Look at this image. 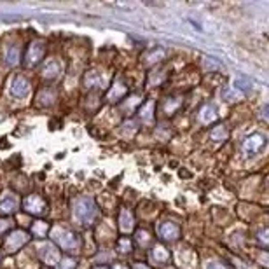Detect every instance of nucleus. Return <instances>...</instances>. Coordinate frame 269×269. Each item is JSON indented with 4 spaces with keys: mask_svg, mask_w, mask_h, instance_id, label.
Segmentation results:
<instances>
[{
    "mask_svg": "<svg viewBox=\"0 0 269 269\" xmlns=\"http://www.w3.org/2000/svg\"><path fill=\"white\" fill-rule=\"evenodd\" d=\"M103 84H105V79H103V75L100 74V72H89V74L86 75V79H84V86L89 87V89H95V87H102Z\"/></svg>",
    "mask_w": 269,
    "mask_h": 269,
    "instance_id": "14",
    "label": "nucleus"
},
{
    "mask_svg": "<svg viewBox=\"0 0 269 269\" xmlns=\"http://www.w3.org/2000/svg\"><path fill=\"white\" fill-rule=\"evenodd\" d=\"M49 227L51 226L46 222V220H37V222L32 224L30 232H32V236H34V238L42 240V238H46V234H47V231H49Z\"/></svg>",
    "mask_w": 269,
    "mask_h": 269,
    "instance_id": "16",
    "label": "nucleus"
},
{
    "mask_svg": "<svg viewBox=\"0 0 269 269\" xmlns=\"http://www.w3.org/2000/svg\"><path fill=\"white\" fill-rule=\"evenodd\" d=\"M180 105H182V100H180V98H171V96H170V98H166V102L163 103V112L166 115H170V114H173V112Z\"/></svg>",
    "mask_w": 269,
    "mask_h": 269,
    "instance_id": "20",
    "label": "nucleus"
},
{
    "mask_svg": "<svg viewBox=\"0 0 269 269\" xmlns=\"http://www.w3.org/2000/svg\"><path fill=\"white\" fill-rule=\"evenodd\" d=\"M257 242H259L260 245H262V247H266L267 245V227H264V229H260L259 232H257Z\"/></svg>",
    "mask_w": 269,
    "mask_h": 269,
    "instance_id": "25",
    "label": "nucleus"
},
{
    "mask_svg": "<svg viewBox=\"0 0 269 269\" xmlns=\"http://www.w3.org/2000/svg\"><path fill=\"white\" fill-rule=\"evenodd\" d=\"M227 136H229V131H227V128L224 126V124L215 126L214 130H212V133H210V138L214 140V142H224V140H227Z\"/></svg>",
    "mask_w": 269,
    "mask_h": 269,
    "instance_id": "18",
    "label": "nucleus"
},
{
    "mask_svg": "<svg viewBox=\"0 0 269 269\" xmlns=\"http://www.w3.org/2000/svg\"><path fill=\"white\" fill-rule=\"evenodd\" d=\"M158 234L163 242H176L180 238V226L176 222L166 220V222L159 224L158 227Z\"/></svg>",
    "mask_w": 269,
    "mask_h": 269,
    "instance_id": "7",
    "label": "nucleus"
},
{
    "mask_svg": "<svg viewBox=\"0 0 269 269\" xmlns=\"http://www.w3.org/2000/svg\"><path fill=\"white\" fill-rule=\"evenodd\" d=\"M206 269H229V267L224 262H220V260H212V262H208Z\"/></svg>",
    "mask_w": 269,
    "mask_h": 269,
    "instance_id": "26",
    "label": "nucleus"
},
{
    "mask_svg": "<svg viewBox=\"0 0 269 269\" xmlns=\"http://www.w3.org/2000/svg\"><path fill=\"white\" fill-rule=\"evenodd\" d=\"M23 208H25L26 214L41 217L47 212V203L44 201L39 194H30V196H26V199L23 201Z\"/></svg>",
    "mask_w": 269,
    "mask_h": 269,
    "instance_id": "4",
    "label": "nucleus"
},
{
    "mask_svg": "<svg viewBox=\"0 0 269 269\" xmlns=\"http://www.w3.org/2000/svg\"><path fill=\"white\" fill-rule=\"evenodd\" d=\"M93 269H108L107 266H95Z\"/></svg>",
    "mask_w": 269,
    "mask_h": 269,
    "instance_id": "30",
    "label": "nucleus"
},
{
    "mask_svg": "<svg viewBox=\"0 0 269 269\" xmlns=\"http://www.w3.org/2000/svg\"><path fill=\"white\" fill-rule=\"evenodd\" d=\"M74 215L79 222L84 224V226L93 222V219L96 215V208H95L93 199L87 198V196H81V198L75 199L74 201Z\"/></svg>",
    "mask_w": 269,
    "mask_h": 269,
    "instance_id": "2",
    "label": "nucleus"
},
{
    "mask_svg": "<svg viewBox=\"0 0 269 269\" xmlns=\"http://www.w3.org/2000/svg\"><path fill=\"white\" fill-rule=\"evenodd\" d=\"M264 145H266V136L260 133H254V135L247 136V140L243 142V152L247 158H252V156H255Z\"/></svg>",
    "mask_w": 269,
    "mask_h": 269,
    "instance_id": "6",
    "label": "nucleus"
},
{
    "mask_svg": "<svg viewBox=\"0 0 269 269\" xmlns=\"http://www.w3.org/2000/svg\"><path fill=\"white\" fill-rule=\"evenodd\" d=\"M219 119V114H217V108L215 105H212V103H204L201 107V110H199V123L204 124V126H208V124H212L214 121Z\"/></svg>",
    "mask_w": 269,
    "mask_h": 269,
    "instance_id": "11",
    "label": "nucleus"
},
{
    "mask_svg": "<svg viewBox=\"0 0 269 269\" xmlns=\"http://www.w3.org/2000/svg\"><path fill=\"white\" fill-rule=\"evenodd\" d=\"M28 91H30V82H28V79L23 77V75H16L9 87L11 96H14V98H25L28 95Z\"/></svg>",
    "mask_w": 269,
    "mask_h": 269,
    "instance_id": "8",
    "label": "nucleus"
},
{
    "mask_svg": "<svg viewBox=\"0 0 269 269\" xmlns=\"http://www.w3.org/2000/svg\"><path fill=\"white\" fill-rule=\"evenodd\" d=\"M164 49L163 47H156V49H152L151 53H148L147 56L148 58H145V65H154L156 62H161V59L164 58Z\"/></svg>",
    "mask_w": 269,
    "mask_h": 269,
    "instance_id": "23",
    "label": "nucleus"
},
{
    "mask_svg": "<svg viewBox=\"0 0 269 269\" xmlns=\"http://www.w3.org/2000/svg\"><path fill=\"white\" fill-rule=\"evenodd\" d=\"M28 240H30V234H28L26 231H23V229H16V231H13L6 238L2 250L6 252V254H16V252L21 250V248L25 247V245L28 243Z\"/></svg>",
    "mask_w": 269,
    "mask_h": 269,
    "instance_id": "3",
    "label": "nucleus"
},
{
    "mask_svg": "<svg viewBox=\"0 0 269 269\" xmlns=\"http://www.w3.org/2000/svg\"><path fill=\"white\" fill-rule=\"evenodd\" d=\"M18 59H19V49H18V46H14V44H11L9 47H7V51H6V63L9 67H13L18 63Z\"/></svg>",
    "mask_w": 269,
    "mask_h": 269,
    "instance_id": "19",
    "label": "nucleus"
},
{
    "mask_svg": "<svg viewBox=\"0 0 269 269\" xmlns=\"http://www.w3.org/2000/svg\"><path fill=\"white\" fill-rule=\"evenodd\" d=\"M140 117L143 123H152L154 121V100H147L143 107L140 108Z\"/></svg>",
    "mask_w": 269,
    "mask_h": 269,
    "instance_id": "17",
    "label": "nucleus"
},
{
    "mask_svg": "<svg viewBox=\"0 0 269 269\" xmlns=\"http://www.w3.org/2000/svg\"><path fill=\"white\" fill-rule=\"evenodd\" d=\"M117 222H119V229H121L123 232H130V231H133L135 229V217L130 210H126V208L121 210Z\"/></svg>",
    "mask_w": 269,
    "mask_h": 269,
    "instance_id": "12",
    "label": "nucleus"
},
{
    "mask_svg": "<svg viewBox=\"0 0 269 269\" xmlns=\"http://www.w3.org/2000/svg\"><path fill=\"white\" fill-rule=\"evenodd\" d=\"M44 54H46V46H44V42L42 41H34L26 49L25 65L26 67H35L39 62H42Z\"/></svg>",
    "mask_w": 269,
    "mask_h": 269,
    "instance_id": "5",
    "label": "nucleus"
},
{
    "mask_svg": "<svg viewBox=\"0 0 269 269\" xmlns=\"http://www.w3.org/2000/svg\"><path fill=\"white\" fill-rule=\"evenodd\" d=\"M133 269H151L147 266V264H142V262H136V264H133Z\"/></svg>",
    "mask_w": 269,
    "mask_h": 269,
    "instance_id": "28",
    "label": "nucleus"
},
{
    "mask_svg": "<svg viewBox=\"0 0 269 269\" xmlns=\"http://www.w3.org/2000/svg\"><path fill=\"white\" fill-rule=\"evenodd\" d=\"M114 269H128V267H124V266H123V264H117V266H115Z\"/></svg>",
    "mask_w": 269,
    "mask_h": 269,
    "instance_id": "29",
    "label": "nucleus"
},
{
    "mask_svg": "<svg viewBox=\"0 0 269 269\" xmlns=\"http://www.w3.org/2000/svg\"><path fill=\"white\" fill-rule=\"evenodd\" d=\"M126 91H128V87L124 86V82H123V81H117V82L114 84V87H112V91H110V100L114 102V100H121V98H124Z\"/></svg>",
    "mask_w": 269,
    "mask_h": 269,
    "instance_id": "21",
    "label": "nucleus"
},
{
    "mask_svg": "<svg viewBox=\"0 0 269 269\" xmlns=\"http://www.w3.org/2000/svg\"><path fill=\"white\" fill-rule=\"evenodd\" d=\"M115 248H117L119 254H130V252L133 250V243H131V238H126V236L119 238L117 243H115Z\"/></svg>",
    "mask_w": 269,
    "mask_h": 269,
    "instance_id": "22",
    "label": "nucleus"
},
{
    "mask_svg": "<svg viewBox=\"0 0 269 269\" xmlns=\"http://www.w3.org/2000/svg\"><path fill=\"white\" fill-rule=\"evenodd\" d=\"M53 240L63 252H75L81 248V238L70 229H54Z\"/></svg>",
    "mask_w": 269,
    "mask_h": 269,
    "instance_id": "1",
    "label": "nucleus"
},
{
    "mask_svg": "<svg viewBox=\"0 0 269 269\" xmlns=\"http://www.w3.org/2000/svg\"><path fill=\"white\" fill-rule=\"evenodd\" d=\"M18 206H19V199L14 194H11V192H7V194H4L0 198V215L14 214L18 210Z\"/></svg>",
    "mask_w": 269,
    "mask_h": 269,
    "instance_id": "9",
    "label": "nucleus"
},
{
    "mask_svg": "<svg viewBox=\"0 0 269 269\" xmlns=\"http://www.w3.org/2000/svg\"><path fill=\"white\" fill-rule=\"evenodd\" d=\"M41 257L47 266H54V264H58L59 259H62V257H59V250L53 243H46V247L41 248Z\"/></svg>",
    "mask_w": 269,
    "mask_h": 269,
    "instance_id": "10",
    "label": "nucleus"
},
{
    "mask_svg": "<svg viewBox=\"0 0 269 269\" xmlns=\"http://www.w3.org/2000/svg\"><path fill=\"white\" fill-rule=\"evenodd\" d=\"M59 72H62V65H59L56 59H51V62L46 63V67H44L42 70V77L47 79V81H51V79H56L59 75Z\"/></svg>",
    "mask_w": 269,
    "mask_h": 269,
    "instance_id": "13",
    "label": "nucleus"
},
{
    "mask_svg": "<svg viewBox=\"0 0 269 269\" xmlns=\"http://www.w3.org/2000/svg\"><path fill=\"white\" fill-rule=\"evenodd\" d=\"M9 226H11L9 220H2V219H0V234H4V231H7V229H9Z\"/></svg>",
    "mask_w": 269,
    "mask_h": 269,
    "instance_id": "27",
    "label": "nucleus"
},
{
    "mask_svg": "<svg viewBox=\"0 0 269 269\" xmlns=\"http://www.w3.org/2000/svg\"><path fill=\"white\" fill-rule=\"evenodd\" d=\"M77 267V259L74 257H62L58 262V269H75Z\"/></svg>",
    "mask_w": 269,
    "mask_h": 269,
    "instance_id": "24",
    "label": "nucleus"
},
{
    "mask_svg": "<svg viewBox=\"0 0 269 269\" xmlns=\"http://www.w3.org/2000/svg\"><path fill=\"white\" fill-rule=\"evenodd\" d=\"M151 257H152V260L154 262H158V264H166L168 260H170V252L166 250V248L163 247V245H156L154 248H152V252H151Z\"/></svg>",
    "mask_w": 269,
    "mask_h": 269,
    "instance_id": "15",
    "label": "nucleus"
}]
</instances>
